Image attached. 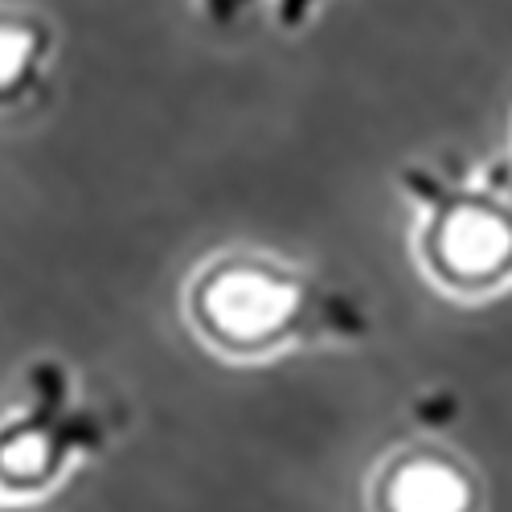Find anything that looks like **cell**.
<instances>
[{
  "instance_id": "cell-4",
  "label": "cell",
  "mask_w": 512,
  "mask_h": 512,
  "mask_svg": "<svg viewBox=\"0 0 512 512\" xmlns=\"http://www.w3.org/2000/svg\"><path fill=\"white\" fill-rule=\"evenodd\" d=\"M62 467V443L54 431L37 426L33 418H9L0 426V488L9 496H29L46 488Z\"/></svg>"
},
{
  "instance_id": "cell-3",
  "label": "cell",
  "mask_w": 512,
  "mask_h": 512,
  "mask_svg": "<svg viewBox=\"0 0 512 512\" xmlns=\"http://www.w3.org/2000/svg\"><path fill=\"white\" fill-rule=\"evenodd\" d=\"M377 512H476V488L459 463L402 455L377 476Z\"/></svg>"
},
{
  "instance_id": "cell-5",
  "label": "cell",
  "mask_w": 512,
  "mask_h": 512,
  "mask_svg": "<svg viewBox=\"0 0 512 512\" xmlns=\"http://www.w3.org/2000/svg\"><path fill=\"white\" fill-rule=\"evenodd\" d=\"M50 50V33L33 13L0 9V107H13L37 82Z\"/></svg>"
},
{
  "instance_id": "cell-1",
  "label": "cell",
  "mask_w": 512,
  "mask_h": 512,
  "mask_svg": "<svg viewBox=\"0 0 512 512\" xmlns=\"http://www.w3.org/2000/svg\"><path fill=\"white\" fill-rule=\"evenodd\" d=\"M185 300L193 328L213 349L234 357L279 349L287 336L300 332L308 316L304 283L291 271L267 259H250V254L209 263L193 279Z\"/></svg>"
},
{
  "instance_id": "cell-2",
  "label": "cell",
  "mask_w": 512,
  "mask_h": 512,
  "mask_svg": "<svg viewBox=\"0 0 512 512\" xmlns=\"http://www.w3.org/2000/svg\"><path fill=\"white\" fill-rule=\"evenodd\" d=\"M426 250H431V267L439 271V279H451L459 287H484L504 279V271L512 267V226L492 205L459 201L426 234Z\"/></svg>"
}]
</instances>
